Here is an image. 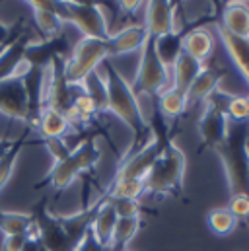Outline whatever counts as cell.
<instances>
[{
	"label": "cell",
	"instance_id": "cell-1",
	"mask_svg": "<svg viewBox=\"0 0 249 251\" xmlns=\"http://www.w3.org/2000/svg\"><path fill=\"white\" fill-rule=\"evenodd\" d=\"M100 202L82 206L74 214H53L47 208V199L33 206V236L49 251H76L84 234L92 228Z\"/></svg>",
	"mask_w": 249,
	"mask_h": 251
},
{
	"label": "cell",
	"instance_id": "cell-2",
	"mask_svg": "<svg viewBox=\"0 0 249 251\" xmlns=\"http://www.w3.org/2000/svg\"><path fill=\"white\" fill-rule=\"evenodd\" d=\"M150 128H152V134H156L162 140V154L144 179L146 193L158 195V197H164V195L177 197L183 193V185H185V152L174 142L166 117L158 111L156 105H154V115L150 119Z\"/></svg>",
	"mask_w": 249,
	"mask_h": 251
},
{
	"label": "cell",
	"instance_id": "cell-3",
	"mask_svg": "<svg viewBox=\"0 0 249 251\" xmlns=\"http://www.w3.org/2000/svg\"><path fill=\"white\" fill-rule=\"evenodd\" d=\"M101 66H103V80L107 86V103H109L107 111L113 113L117 119H121L124 125L130 128L132 148L128 150V154L136 152L154 138L150 121L146 119V115L138 103V96L134 94L130 82L124 80V76L109 63V59Z\"/></svg>",
	"mask_w": 249,
	"mask_h": 251
},
{
	"label": "cell",
	"instance_id": "cell-4",
	"mask_svg": "<svg viewBox=\"0 0 249 251\" xmlns=\"http://www.w3.org/2000/svg\"><path fill=\"white\" fill-rule=\"evenodd\" d=\"M214 150L224 166L230 197L249 195V123H230L226 140Z\"/></svg>",
	"mask_w": 249,
	"mask_h": 251
},
{
	"label": "cell",
	"instance_id": "cell-5",
	"mask_svg": "<svg viewBox=\"0 0 249 251\" xmlns=\"http://www.w3.org/2000/svg\"><path fill=\"white\" fill-rule=\"evenodd\" d=\"M101 158V150L96 142L94 136H86L80 144H76V148H72L70 156L62 162H57L51 166V170L47 172L45 179L35 183V189L51 187L53 191H62L66 189L74 179H78V176L82 174H94L98 162Z\"/></svg>",
	"mask_w": 249,
	"mask_h": 251
},
{
	"label": "cell",
	"instance_id": "cell-6",
	"mask_svg": "<svg viewBox=\"0 0 249 251\" xmlns=\"http://www.w3.org/2000/svg\"><path fill=\"white\" fill-rule=\"evenodd\" d=\"M105 61H107L105 41L82 37L72 47L68 59L64 61V78L72 88H78L92 72L100 70V66Z\"/></svg>",
	"mask_w": 249,
	"mask_h": 251
},
{
	"label": "cell",
	"instance_id": "cell-7",
	"mask_svg": "<svg viewBox=\"0 0 249 251\" xmlns=\"http://www.w3.org/2000/svg\"><path fill=\"white\" fill-rule=\"evenodd\" d=\"M170 82V70L162 64V61L156 55V37H148V41L144 43L142 51H140V61L136 68V76L134 82L130 84L136 96H150V98H158L168 86Z\"/></svg>",
	"mask_w": 249,
	"mask_h": 251
},
{
	"label": "cell",
	"instance_id": "cell-8",
	"mask_svg": "<svg viewBox=\"0 0 249 251\" xmlns=\"http://www.w3.org/2000/svg\"><path fill=\"white\" fill-rule=\"evenodd\" d=\"M61 18L62 22L72 24L82 37L86 39H100L105 41L111 31L103 10L98 2H68L61 0Z\"/></svg>",
	"mask_w": 249,
	"mask_h": 251
},
{
	"label": "cell",
	"instance_id": "cell-9",
	"mask_svg": "<svg viewBox=\"0 0 249 251\" xmlns=\"http://www.w3.org/2000/svg\"><path fill=\"white\" fill-rule=\"evenodd\" d=\"M226 96H228V92L218 88L206 100V107H204V111H202V115L199 119V134H200L202 148H216L228 136L230 119H228V115L224 111Z\"/></svg>",
	"mask_w": 249,
	"mask_h": 251
},
{
	"label": "cell",
	"instance_id": "cell-10",
	"mask_svg": "<svg viewBox=\"0 0 249 251\" xmlns=\"http://www.w3.org/2000/svg\"><path fill=\"white\" fill-rule=\"evenodd\" d=\"M144 27L152 37H164L170 33H179L177 12L179 4L172 0H150L144 2Z\"/></svg>",
	"mask_w": 249,
	"mask_h": 251
},
{
	"label": "cell",
	"instance_id": "cell-11",
	"mask_svg": "<svg viewBox=\"0 0 249 251\" xmlns=\"http://www.w3.org/2000/svg\"><path fill=\"white\" fill-rule=\"evenodd\" d=\"M160 154H162V140L154 134V138L146 146L124 156L121 166L117 168L115 179H146Z\"/></svg>",
	"mask_w": 249,
	"mask_h": 251
},
{
	"label": "cell",
	"instance_id": "cell-12",
	"mask_svg": "<svg viewBox=\"0 0 249 251\" xmlns=\"http://www.w3.org/2000/svg\"><path fill=\"white\" fill-rule=\"evenodd\" d=\"M148 31L144 24H128L121 27L119 31L111 33L105 39V49H107V59L123 57L130 53H140L144 43L148 41Z\"/></svg>",
	"mask_w": 249,
	"mask_h": 251
},
{
	"label": "cell",
	"instance_id": "cell-13",
	"mask_svg": "<svg viewBox=\"0 0 249 251\" xmlns=\"http://www.w3.org/2000/svg\"><path fill=\"white\" fill-rule=\"evenodd\" d=\"M0 113L12 121L27 123V96L20 76L0 82Z\"/></svg>",
	"mask_w": 249,
	"mask_h": 251
},
{
	"label": "cell",
	"instance_id": "cell-14",
	"mask_svg": "<svg viewBox=\"0 0 249 251\" xmlns=\"http://www.w3.org/2000/svg\"><path fill=\"white\" fill-rule=\"evenodd\" d=\"M70 51L72 49L62 37V33L53 39H39V41L33 39L25 47V63L29 66H37V68H49L57 57L68 59Z\"/></svg>",
	"mask_w": 249,
	"mask_h": 251
},
{
	"label": "cell",
	"instance_id": "cell-15",
	"mask_svg": "<svg viewBox=\"0 0 249 251\" xmlns=\"http://www.w3.org/2000/svg\"><path fill=\"white\" fill-rule=\"evenodd\" d=\"M226 74H228L226 68H220V66H202V70L193 80L191 88L187 90L185 94L189 107H195V105L206 101L220 88V82L226 78Z\"/></svg>",
	"mask_w": 249,
	"mask_h": 251
},
{
	"label": "cell",
	"instance_id": "cell-16",
	"mask_svg": "<svg viewBox=\"0 0 249 251\" xmlns=\"http://www.w3.org/2000/svg\"><path fill=\"white\" fill-rule=\"evenodd\" d=\"M29 41H33V37H24L22 33L4 47V51L0 53V82L22 76L24 70L29 66L25 63V47Z\"/></svg>",
	"mask_w": 249,
	"mask_h": 251
},
{
	"label": "cell",
	"instance_id": "cell-17",
	"mask_svg": "<svg viewBox=\"0 0 249 251\" xmlns=\"http://www.w3.org/2000/svg\"><path fill=\"white\" fill-rule=\"evenodd\" d=\"M216 24L236 37L249 39V6L246 2H228Z\"/></svg>",
	"mask_w": 249,
	"mask_h": 251
},
{
	"label": "cell",
	"instance_id": "cell-18",
	"mask_svg": "<svg viewBox=\"0 0 249 251\" xmlns=\"http://www.w3.org/2000/svg\"><path fill=\"white\" fill-rule=\"evenodd\" d=\"M216 29H218V35H220V39L224 43V49H226L228 57L232 59V63L236 64V68L242 72V76L246 78V82L249 86V39L236 37V35L228 33L218 24H216Z\"/></svg>",
	"mask_w": 249,
	"mask_h": 251
},
{
	"label": "cell",
	"instance_id": "cell-19",
	"mask_svg": "<svg viewBox=\"0 0 249 251\" xmlns=\"http://www.w3.org/2000/svg\"><path fill=\"white\" fill-rule=\"evenodd\" d=\"M214 51V37L206 27H193L183 35V53L191 55L195 61L204 64V61Z\"/></svg>",
	"mask_w": 249,
	"mask_h": 251
},
{
	"label": "cell",
	"instance_id": "cell-20",
	"mask_svg": "<svg viewBox=\"0 0 249 251\" xmlns=\"http://www.w3.org/2000/svg\"><path fill=\"white\" fill-rule=\"evenodd\" d=\"M70 130H72V125L62 111H57L53 107H43L39 115V125H37V132L41 134L43 140L66 138Z\"/></svg>",
	"mask_w": 249,
	"mask_h": 251
},
{
	"label": "cell",
	"instance_id": "cell-21",
	"mask_svg": "<svg viewBox=\"0 0 249 251\" xmlns=\"http://www.w3.org/2000/svg\"><path fill=\"white\" fill-rule=\"evenodd\" d=\"M98 202H100V208H98L96 218L92 222V234L96 236V240L101 246L109 248L111 238H113V230H115V224H117V212L107 201L98 199Z\"/></svg>",
	"mask_w": 249,
	"mask_h": 251
},
{
	"label": "cell",
	"instance_id": "cell-22",
	"mask_svg": "<svg viewBox=\"0 0 249 251\" xmlns=\"http://www.w3.org/2000/svg\"><path fill=\"white\" fill-rule=\"evenodd\" d=\"M0 232L2 236H31L33 234L31 212L0 210Z\"/></svg>",
	"mask_w": 249,
	"mask_h": 251
},
{
	"label": "cell",
	"instance_id": "cell-23",
	"mask_svg": "<svg viewBox=\"0 0 249 251\" xmlns=\"http://www.w3.org/2000/svg\"><path fill=\"white\" fill-rule=\"evenodd\" d=\"M202 66L204 64L195 61L191 55L181 53L179 59H177V63L174 64V68H172V72H174V84H172V88L179 90L181 94H187V90L191 88L193 80L199 76V72L202 70Z\"/></svg>",
	"mask_w": 249,
	"mask_h": 251
},
{
	"label": "cell",
	"instance_id": "cell-24",
	"mask_svg": "<svg viewBox=\"0 0 249 251\" xmlns=\"http://www.w3.org/2000/svg\"><path fill=\"white\" fill-rule=\"evenodd\" d=\"M154 105L158 107V111L164 115V117H181L189 109V103H187V96L181 94L179 90L175 88H166L158 98H154Z\"/></svg>",
	"mask_w": 249,
	"mask_h": 251
},
{
	"label": "cell",
	"instance_id": "cell-25",
	"mask_svg": "<svg viewBox=\"0 0 249 251\" xmlns=\"http://www.w3.org/2000/svg\"><path fill=\"white\" fill-rule=\"evenodd\" d=\"M183 35L185 31L179 33H170L164 37H156V55L162 61V64L172 70L174 64L177 63L179 55L183 53Z\"/></svg>",
	"mask_w": 249,
	"mask_h": 251
},
{
	"label": "cell",
	"instance_id": "cell-26",
	"mask_svg": "<svg viewBox=\"0 0 249 251\" xmlns=\"http://www.w3.org/2000/svg\"><path fill=\"white\" fill-rule=\"evenodd\" d=\"M140 228H142V218H117L109 251H126L128 244L140 232Z\"/></svg>",
	"mask_w": 249,
	"mask_h": 251
},
{
	"label": "cell",
	"instance_id": "cell-27",
	"mask_svg": "<svg viewBox=\"0 0 249 251\" xmlns=\"http://www.w3.org/2000/svg\"><path fill=\"white\" fill-rule=\"evenodd\" d=\"M27 136H29V128L24 130V134H20V136L12 142L10 150L0 158V191L6 187L8 181L12 179L14 170H16V164H18V158H20V152L24 150V146H25V142H27Z\"/></svg>",
	"mask_w": 249,
	"mask_h": 251
},
{
	"label": "cell",
	"instance_id": "cell-28",
	"mask_svg": "<svg viewBox=\"0 0 249 251\" xmlns=\"http://www.w3.org/2000/svg\"><path fill=\"white\" fill-rule=\"evenodd\" d=\"M80 88H82V90L96 101V105H98V113H100V115H101V113H107V107H109V103H107V86H105L103 74H101L100 70L92 72V74L82 82Z\"/></svg>",
	"mask_w": 249,
	"mask_h": 251
},
{
	"label": "cell",
	"instance_id": "cell-29",
	"mask_svg": "<svg viewBox=\"0 0 249 251\" xmlns=\"http://www.w3.org/2000/svg\"><path fill=\"white\" fill-rule=\"evenodd\" d=\"M144 193H146L144 179H113L111 185L103 191V197L138 201Z\"/></svg>",
	"mask_w": 249,
	"mask_h": 251
},
{
	"label": "cell",
	"instance_id": "cell-30",
	"mask_svg": "<svg viewBox=\"0 0 249 251\" xmlns=\"http://www.w3.org/2000/svg\"><path fill=\"white\" fill-rule=\"evenodd\" d=\"M33 22L37 25V29L43 33V39H53L59 37L62 33V18L55 12L49 10H33Z\"/></svg>",
	"mask_w": 249,
	"mask_h": 251
},
{
	"label": "cell",
	"instance_id": "cell-31",
	"mask_svg": "<svg viewBox=\"0 0 249 251\" xmlns=\"http://www.w3.org/2000/svg\"><path fill=\"white\" fill-rule=\"evenodd\" d=\"M206 222H208V228L216 234V236H230L236 226H238V220L232 216V212L228 208H214L208 212L206 216Z\"/></svg>",
	"mask_w": 249,
	"mask_h": 251
},
{
	"label": "cell",
	"instance_id": "cell-32",
	"mask_svg": "<svg viewBox=\"0 0 249 251\" xmlns=\"http://www.w3.org/2000/svg\"><path fill=\"white\" fill-rule=\"evenodd\" d=\"M228 119H232L234 123H249V105H248V96H234L228 94L226 96V107H224Z\"/></svg>",
	"mask_w": 249,
	"mask_h": 251
},
{
	"label": "cell",
	"instance_id": "cell-33",
	"mask_svg": "<svg viewBox=\"0 0 249 251\" xmlns=\"http://www.w3.org/2000/svg\"><path fill=\"white\" fill-rule=\"evenodd\" d=\"M103 201H107L115 212H117V218H140L142 214V206L138 201H132V199H109V197H100Z\"/></svg>",
	"mask_w": 249,
	"mask_h": 251
},
{
	"label": "cell",
	"instance_id": "cell-34",
	"mask_svg": "<svg viewBox=\"0 0 249 251\" xmlns=\"http://www.w3.org/2000/svg\"><path fill=\"white\" fill-rule=\"evenodd\" d=\"M226 208L232 212V216L238 222H249V195L230 197V202Z\"/></svg>",
	"mask_w": 249,
	"mask_h": 251
},
{
	"label": "cell",
	"instance_id": "cell-35",
	"mask_svg": "<svg viewBox=\"0 0 249 251\" xmlns=\"http://www.w3.org/2000/svg\"><path fill=\"white\" fill-rule=\"evenodd\" d=\"M43 142H45V146H47V150H49L51 158L55 160L53 164L66 160V158L70 156V152H72V148L68 146L66 138H53V140H43Z\"/></svg>",
	"mask_w": 249,
	"mask_h": 251
},
{
	"label": "cell",
	"instance_id": "cell-36",
	"mask_svg": "<svg viewBox=\"0 0 249 251\" xmlns=\"http://www.w3.org/2000/svg\"><path fill=\"white\" fill-rule=\"evenodd\" d=\"M24 33V27L22 24H16V25H6L0 22V47L2 45H8L10 41H14L16 37H20Z\"/></svg>",
	"mask_w": 249,
	"mask_h": 251
},
{
	"label": "cell",
	"instance_id": "cell-37",
	"mask_svg": "<svg viewBox=\"0 0 249 251\" xmlns=\"http://www.w3.org/2000/svg\"><path fill=\"white\" fill-rule=\"evenodd\" d=\"M76 251H109V248H105V246H101L98 240H96V236L92 234V228L84 234V238H82V242L78 244V248Z\"/></svg>",
	"mask_w": 249,
	"mask_h": 251
},
{
	"label": "cell",
	"instance_id": "cell-38",
	"mask_svg": "<svg viewBox=\"0 0 249 251\" xmlns=\"http://www.w3.org/2000/svg\"><path fill=\"white\" fill-rule=\"evenodd\" d=\"M29 236H4L0 251H22Z\"/></svg>",
	"mask_w": 249,
	"mask_h": 251
},
{
	"label": "cell",
	"instance_id": "cell-39",
	"mask_svg": "<svg viewBox=\"0 0 249 251\" xmlns=\"http://www.w3.org/2000/svg\"><path fill=\"white\" fill-rule=\"evenodd\" d=\"M22 251H49V250H47V248H45V246L31 234V236L27 238V242H25V246H24V250Z\"/></svg>",
	"mask_w": 249,
	"mask_h": 251
},
{
	"label": "cell",
	"instance_id": "cell-40",
	"mask_svg": "<svg viewBox=\"0 0 249 251\" xmlns=\"http://www.w3.org/2000/svg\"><path fill=\"white\" fill-rule=\"evenodd\" d=\"M140 6H144V2H140V0H123V2H119V8L123 10V12H126V14H134Z\"/></svg>",
	"mask_w": 249,
	"mask_h": 251
},
{
	"label": "cell",
	"instance_id": "cell-41",
	"mask_svg": "<svg viewBox=\"0 0 249 251\" xmlns=\"http://www.w3.org/2000/svg\"><path fill=\"white\" fill-rule=\"evenodd\" d=\"M12 142H14V140H10V138H0V158L10 150Z\"/></svg>",
	"mask_w": 249,
	"mask_h": 251
},
{
	"label": "cell",
	"instance_id": "cell-42",
	"mask_svg": "<svg viewBox=\"0 0 249 251\" xmlns=\"http://www.w3.org/2000/svg\"><path fill=\"white\" fill-rule=\"evenodd\" d=\"M248 105H249V96H248ZM248 121H249V115H248Z\"/></svg>",
	"mask_w": 249,
	"mask_h": 251
}]
</instances>
